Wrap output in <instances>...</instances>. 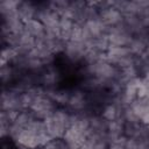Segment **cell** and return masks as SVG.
I'll return each instance as SVG.
<instances>
[{
  "mask_svg": "<svg viewBox=\"0 0 149 149\" xmlns=\"http://www.w3.org/2000/svg\"><path fill=\"white\" fill-rule=\"evenodd\" d=\"M10 141L15 144V147L24 149H41L49 141H51V137L47 132L44 120L35 119Z\"/></svg>",
  "mask_w": 149,
  "mask_h": 149,
  "instance_id": "obj_1",
  "label": "cell"
},
{
  "mask_svg": "<svg viewBox=\"0 0 149 149\" xmlns=\"http://www.w3.org/2000/svg\"><path fill=\"white\" fill-rule=\"evenodd\" d=\"M71 112L65 107H57V109L44 120L47 132L51 140L63 139L70 127Z\"/></svg>",
  "mask_w": 149,
  "mask_h": 149,
  "instance_id": "obj_2",
  "label": "cell"
},
{
  "mask_svg": "<svg viewBox=\"0 0 149 149\" xmlns=\"http://www.w3.org/2000/svg\"><path fill=\"white\" fill-rule=\"evenodd\" d=\"M57 105L52 101V99L50 97H48L44 93L40 94L33 102V105L30 106L29 111L33 113V115L38 119V120H45L48 116H50L56 109H57Z\"/></svg>",
  "mask_w": 149,
  "mask_h": 149,
  "instance_id": "obj_3",
  "label": "cell"
},
{
  "mask_svg": "<svg viewBox=\"0 0 149 149\" xmlns=\"http://www.w3.org/2000/svg\"><path fill=\"white\" fill-rule=\"evenodd\" d=\"M107 35L111 47H128L134 36L129 28L123 23V21L109 28Z\"/></svg>",
  "mask_w": 149,
  "mask_h": 149,
  "instance_id": "obj_4",
  "label": "cell"
},
{
  "mask_svg": "<svg viewBox=\"0 0 149 149\" xmlns=\"http://www.w3.org/2000/svg\"><path fill=\"white\" fill-rule=\"evenodd\" d=\"M1 111H12L16 113L26 111L22 102V93L15 92L9 87H2Z\"/></svg>",
  "mask_w": 149,
  "mask_h": 149,
  "instance_id": "obj_5",
  "label": "cell"
},
{
  "mask_svg": "<svg viewBox=\"0 0 149 149\" xmlns=\"http://www.w3.org/2000/svg\"><path fill=\"white\" fill-rule=\"evenodd\" d=\"M65 108H68L71 113H80V112L90 111V102H88L87 92L84 91L83 88H80L79 86L76 88H72L69 102H68Z\"/></svg>",
  "mask_w": 149,
  "mask_h": 149,
  "instance_id": "obj_6",
  "label": "cell"
},
{
  "mask_svg": "<svg viewBox=\"0 0 149 149\" xmlns=\"http://www.w3.org/2000/svg\"><path fill=\"white\" fill-rule=\"evenodd\" d=\"M85 54H86V45L83 42L68 41L65 42V47L62 55L71 65H78V64H83Z\"/></svg>",
  "mask_w": 149,
  "mask_h": 149,
  "instance_id": "obj_7",
  "label": "cell"
},
{
  "mask_svg": "<svg viewBox=\"0 0 149 149\" xmlns=\"http://www.w3.org/2000/svg\"><path fill=\"white\" fill-rule=\"evenodd\" d=\"M61 79H62V72L55 64L45 66L40 72V85L44 90L57 88L58 84L61 83Z\"/></svg>",
  "mask_w": 149,
  "mask_h": 149,
  "instance_id": "obj_8",
  "label": "cell"
},
{
  "mask_svg": "<svg viewBox=\"0 0 149 149\" xmlns=\"http://www.w3.org/2000/svg\"><path fill=\"white\" fill-rule=\"evenodd\" d=\"M108 147L107 133H95L90 128L79 149H108Z\"/></svg>",
  "mask_w": 149,
  "mask_h": 149,
  "instance_id": "obj_9",
  "label": "cell"
},
{
  "mask_svg": "<svg viewBox=\"0 0 149 149\" xmlns=\"http://www.w3.org/2000/svg\"><path fill=\"white\" fill-rule=\"evenodd\" d=\"M99 19L109 29V28L121 23L123 20V15L112 6V1H111V5L107 8L99 10Z\"/></svg>",
  "mask_w": 149,
  "mask_h": 149,
  "instance_id": "obj_10",
  "label": "cell"
},
{
  "mask_svg": "<svg viewBox=\"0 0 149 149\" xmlns=\"http://www.w3.org/2000/svg\"><path fill=\"white\" fill-rule=\"evenodd\" d=\"M37 3H38V1H20L19 2L17 14L24 23L33 19H36Z\"/></svg>",
  "mask_w": 149,
  "mask_h": 149,
  "instance_id": "obj_11",
  "label": "cell"
},
{
  "mask_svg": "<svg viewBox=\"0 0 149 149\" xmlns=\"http://www.w3.org/2000/svg\"><path fill=\"white\" fill-rule=\"evenodd\" d=\"M44 92L48 97H50L52 99V101L58 107H66V105L69 102V99H70V94H71V90L64 88V87H57V88H52V90H44Z\"/></svg>",
  "mask_w": 149,
  "mask_h": 149,
  "instance_id": "obj_12",
  "label": "cell"
},
{
  "mask_svg": "<svg viewBox=\"0 0 149 149\" xmlns=\"http://www.w3.org/2000/svg\"><path fill=\"white\" fill-rule=\"evenodd\" d=\"M17 76H19V71L12 64L1 65L0 77H1V83H2L3 87L10 86L17 79Z\"/></svg>",
  "mask_w": 149,
  "mask_h": 149,
  "instance_id": "obj_13",
  "label": "cell"
},
{
  "mask_svg": "<svg viewBox=\"0 0 149 149\" xmlns=\"http://www.w3.org/2000/svg\"><path fill=\"white\" fill-rule=\"evenodd\" d=\"M24 30L28 34H30L33 37H35L36 40L41 38L42 36L45 35V28H44L43 23L37 19H33V20L26 22L24 23Z\"/></svg>",
  "mask_w": 149,
  "mask_h": 149,
  "instance_id": "obj_14",
  "label": "cell"
},
{
  "mask_svg": "<svg viewBox=\"0 0 149 149\" xmlns=\"http://www.w3.org/2000/svg\"><path fill=\"white\" fill-rule=\"evenodd\" d=\"M74 26V22L66 16H61L59 20V38L63 40L64 42L70 41V36H71V31L72 28Z\"/></svg>",
  "mask_w": 149,
  "mask_h": 149,
  "instance_id": "obj_15",
  "label": "cell"
},
{
  "mask_svg": "<svg viewBox=\"0 0 149 149\" xmlns=\"http://www.w3.org/2000/svg\"><path fill=\"white\" fill-rule=\"evenodd\" d=\"M16 56H17V50L16 49H14L12 47H3L2 48V51H1V61H0V64L1 65L12 64Z\"/></svg>",
  "mask_w": 149,
  "mask_h": 149,
  "instance_id": "obj_16",
  "label": "cell"
},
{
  "mask_svg": "<svg viewBox=\"0 0 149 149\" xmlns=\"http://www.w3.org/2000/svg\"><path fill=\"white\" fill-rule=\"evenodd\" d=\"M41 149H72L71 147H69L66 144V142L63 139H56V140H51L49 141L44 147H42Z\"/></svg>",
  "mask_w": 149,
  "mask_h": 149,
  "instance_id": "obj_17",
  "label": "cell"
},
{
  "mask_svg": "<svg viewBox=\"0 0 149 149\" xmlns=\"http://www.w3.org/2000/svg\"><path fill=\"white\" fill-rule=\"evenodd\" d=\"M70 41H74V42H83V26L74 23L72 31H71V36H70Z\"/></svg>",
  "mask_w": 149,
  "mask_h": 149,
  "instance_id": "obj_18",
  "label": "cell"
},
{
  "mask_svg": "<svg viewBox=\"0 0 149 149\" xmlns=\"http://www.w3.org/2000/svg\"><path fill=\"white\" fill-rule=\"evenodd\" d=\"M14 149H24V148H21V147H15Z\"/></svg>",
  "mask_w": 149,
  "mask_h": 149,
  "instance_id": "obj_19",
  "label": "cell"
}]
</instances>
